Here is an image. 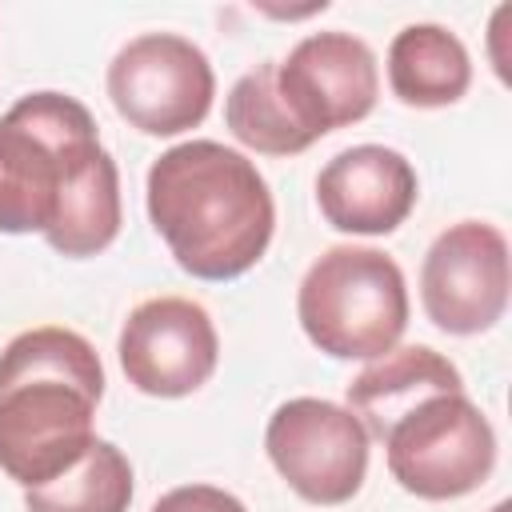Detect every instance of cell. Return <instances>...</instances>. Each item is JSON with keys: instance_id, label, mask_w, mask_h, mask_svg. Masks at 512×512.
Here are the masks:
<instances>
[{"instance_id": "1", "label": "cell", "mask_w": 512, "mask_h": 512, "mask_svg": "<svg viewBox=\"0 0 512 512\" xmlns=\"http://www.w3.org/2000/svg\"><path fill=\"white\" fill-rule=\"evenodd\" d=\"M120 224V168L92 112L64 92L20 96L0 116V232H40L60 256L88 260Z\"/></svg>"}, {"instance_id": "2", "label": "cell", "mask_w": 512, "mask_h": 512, "mask_svg": "<svg viewBox=\"0 0 512 512\" xmlns=\"http://www.w3.org/2000/svg\"><path fill=\"white\" fill-rule=\"evenodd\" d=\"M148 220L196 280H236L260 264L276 232V200L260 168L216 140H184L148 168Z\"/></svg>"}, {"instance_id": "3", "label": "cell", "mask_w": 512, "mask_h": 512, "mask_svg": "<svg viewBox=\"0 0 512 512\" xmlns=\"http://www.w3.org/2000/svg\"><path fill=\"white\" fill-rule=\"evenodd\" d=\"M104 364L60 324L12 336L0 352V472L36 488L68 472L96 440Z\"/></svg>"}, {"instance_id": "4", "label": "cell", "mask_w": 512, "mask_h": 512, "mask_svg": "<svg viewBox=\"0 0 512 512\" xmlns=\"http://www.w3.org/2000/svg\"><path fill=\"white\" fill-rule=\"evenodd\" d=\"M296 320L332 360H380L408 328V284L380 248L336 244L316 256L296 288Z\"/></svg>"}, {"instance_id": "5", "label": "cell", "mask_w": 512, "mask_h": 512, "mask_svg": "<svg viewBox=\"0 0 512 512\" xmlns=\"http://www.w3.org/2000/svg\"><path fill=\"white\" fill-rule=\"evenodd\" d=\"M376 440L392 480L416 500H460L496 468V432L464 388L416 400Z\"/></svg>"}, {"instance_id": "6", "label": "cell", "mask_w": 512, "mask_h": 512, "mask_svg": "<svg viewBox=\"0 0 512 512\" xmlns=\"http://www.w3.org/2000/svg\"><path fill=\"white\" fill-rule=\"evenodd\" d=\"M216 96L208 56L176 32H144L108 64V100L144 136H180L204 124Z\"/></svg>"}, {"instance_id": "7", "label": "cell", "mask_w": 512, "mask_h": 512, "mask_svg": "<svg viewBox=\"0 0 512 512\" xmlns=\"http://www.w3.org/2000/svg\"><path fill=\"white\" fill-rule=\"evenodd\" d=\"M368 432L332 400H284L264 428V452L280 480L308 504H348L368 476Z\"/></svg>"}, {"instance_id": "8", "label": "cell", "mask_w": 512, "mask_h": 512, "mask_svg": "<svg viewBox=\"0 0 512 512\" xmlns=\"http://www.w3.org/2000/svg\"><path fill=\"white\" fill-rule=\"evenodd\" d=\"M272 80L308 144L336 128L360 124L380 96L376 56L352 32L304 36L284 60H272Z\"/></svg>"}, {"instance_id": "9", "label": "cell", "mask_w": 512, "mask_h": 512, "mask_svg": "<svg viewBox=\"0 0 512 512\" xmlns=\"http://www.w3.org/2000/svg\"><path fill=\"white\" fill-rule=\"evenodd\" d=\"M508 284V240L484 220L444 228L420 264V304L448 336L488 332L508 308Z\"/></svg>"}, {"instance_id": "10", "label": "cell", "mask_w": 512, "mask_h": 512, "mask_svg": "<svg viewBox=\"0 0 512 512\" xmlns=\"http://www.w3.org/2000/svg\"><path fill=\"white\" fill-rule=\"evenodd\" d=\"M116 356L136 392L180 400L212 380L220 336L204 304L188 296H156L128 312Z\"/></svg>"}, {"instance_id": "11", "label": "cell", "mask_w": 512, "mask_h": 512, "mask_svg": "<svg viewBox=\"0 0 512 512\" xmlns=\"http://www.w3.org/2000/svg\"><path fill=\"white\" fill-rule=\"evenodd\" d=\"M420 184L404 152L384 144H356L336 152L316 176L320 216L336 232L388 236L416 208Z\"/></svg>"}, {"instance_id": "12", "label": "cell", "mask_w": 512, "mask_h": 512, "mask_svg": "<svg viewBox=\"0 0 512 512\" xmlns=\"http://www.w3.org/2000/svg\"><path fill=\"white\" fill-rule=\"evenodd\" d=\"M464 388L460 368L440 356L428 344L392 348L380 360H372L352 384H348V412L364 424L368 440H376L400 412H408L416 400L432 392H456Z\"/></svg>"}, {"instance_id": "13", "label": "cell", "mask_w": 512, "mask_h": 512, "mask_svg": "<svg viewBox=\"0 0 512 512\" xmlns=\"http://www.w3.org/2000/svg\"><path fill=\"white\" fill-rule=\"evenodd\" d=\"M388 84L408 108H448L472 84V60L444 24H408L388 44Z\"/></svg>"}, {"instance_id": "14", "label": "cell", "mask_w": 512, "mask_h": 512, "mask_svg": "<svg viewBox=\"0 0 512 512\" xmlns=\"http://www.w3.org/2000/svg\"><path fill=\"white\" fill-rule=\"evenodd\" d=\"M136 492L132 464L112 440H92V448L56 480L24 488L28 512H128Z\"/></svg>"}, {"instance_id": "15", "label": "cell", "mask_w": 512, "mask_h": 512, "mask_svg": "<svg viewBox=\"0 0 512 512\" xmlns=\"http://www.w3.org/2000/svg\"><path fill=\"white\" fill-rule=\"evenodd\" d=\"M224 124L244 148L260 152V156H296V152L312 148L296 132V124H292V116L276 92L272 60L256 64L252 72H244L232 84V92L224 100Z\"/></svg>"}, {"instance_id": "16", "label": "cell", "mask_w": 512, "mask_h": 512, "mask_svg": "<svg viewBox=\"0 0 512 512\" xmlns=\"http://www.w3.org/2000/svg\"><path fill=\"white\" fill-rule=\"evenodd\" d=\"M152 512H248L240 496L216 488V484H180L172 492H164Z\"/></svg>"}, {"instance_id": "17", "label": "cell", "mask_w": 512, "mask_h": 512, "mask_svg": "<svg viewBox=\"0 0 512 512\" xmlns=\"http://www.w3.org/2000/svg\"><path fill=\"white\" fill-rule=\"evenodd\" d=\"M492 512H512V508H508V504H496V508H492Z\"/></svg>"}]
</instances>
